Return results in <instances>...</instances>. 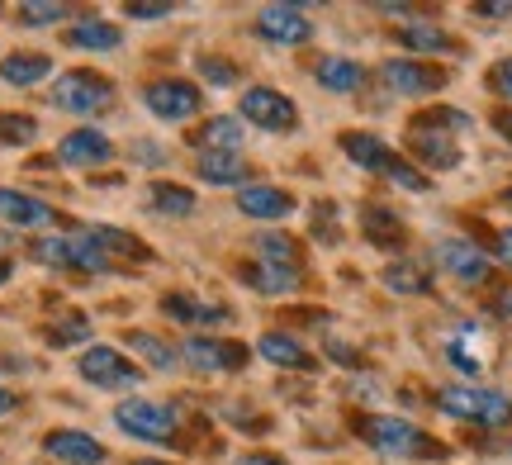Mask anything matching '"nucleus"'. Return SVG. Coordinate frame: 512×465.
<instances>
[{
    "label": "nucleus",
    "instance_id": "3",
    "mask_svg": "<svg viewBox=\"0 0 512 465\" xmlns=\"http://www.w3.org/2000/svg\"><path fill=\"white\" fill-rule=\"evenodd\" d=\"M114 423H119L128 437L162 447V442H176V423H181V413L171 409V404H157V399H124V404L114 409Z\"/></svg>",
    "mask_w": 512,
    "mask_h": 465
},
{
    "label": "nucleus",
    "instance_id": "16",
    "mask_svg": "<svg viewBox=\"0 0 512 465\" xmlns=\"http://www.w3.org/2000/svg\"><path fill=\"white\" fill-rule=\"evenodd\" d=\"M238 209L247 214V219H285V214H294V195L290 190H280V186L256 181V186H242Z\"/></svg>",
    "mask_w": 512,
    "mask_h": 465
},
{
    "label": "nucleus",
    "instance_id": "43",
    "mask_svg": "<svg viewBox=\"0 0 512 465\" xmlns=\"http://www.w3.org/2000/svg\"><path fill=\"white\" fill-rule=\"evenodd\" d=\"M15 404H19V399H15V394H10V390H0V418H5V413H10V409H15Z\"/></svg>",
    "mask_w": 512,
    "mask_h": 465
},
{
    "label": "nucleus",
    "instance_id": "26",
    "mask_svg": "<svg viewBox=\"0 0 512 465\" xmlns=\"http://www.w3.org/2000/svg\"><path fill=\"white\" fill-rule=\"evenodd\" d=\"M147 205L157 209V214H166V219H185L190 209H195V190H185V186H152L147 190Z\"/></svg>",
    "mask_w": 512,
    "mask_h": 465
},
{
    "label": "nucleus",
    "instance_id": "31",
    "mask_svg": "<svg viewBox=\"0 0 512 465\" xmlns=\"http://www.w3.org/2000/svg\"><path fill=\"white\" fill-rule=\"evenodd\" d=\"M256 261L261 266H280V271H294V242L280 238V233H266L256 242Z\"/></svg>",
    "mask_w": 512,
    "mask_h": 465
},
{
    "label": "nucleus",
    "instance_id": "14",
    "mask_svg": "<svg viewBox=\"0 0 512 465\" xmlns=\"http://www.w3.org/2000/svg\"><path fill=\"white\" fill-rule=\"evenodd\" d=\"M110 157H114V148L100 129H76L57 143V162H67V167H100Z\"/></svg>",
    "mask_w": 512,
    "mask_h": 465
},
{
    "label": "nucleus",
    "instance_id": "24",
    "mask_svg": "<svg viewBox=\"0 0 512 465\" xmlns=\"http://www.w3.org/2000/svg\"><path fill=\"white\" fill-rule=\"evenodd\" d=\"M195 143H204V152H238L242 148V119H233V114L209 119V124L195 133Z\"/></svg>",
    "mask_w": 512,
    "mask_h": 465
},
{
    "label": "nucleus",
    "instance_id": "6",
    "mask_svg": "<svg viewBox=\"0 0 512 465\" xmlns=\"http://www.w3.org/2000/svg\"><path fill=\"white\" fill-rule=\"evenodd\" d=\"M242 119L256 124L261 133H290L299 124V110H294L290 95H280L275 86H247L242 91Z\"/></svg>",
    "mask_w": 512,
    "mask_h": 465
},
{
    "label": "nucleus",
    "instance_id": "2",
    "mask_svg": "<svg viewBox=\"0 0 512 465\" xmlns=\"http://www.w3.org/2000/svg\"><path fill=\"white\" fill-rule=\"evenodd\" d=\"M342 152H347L356 167H366V171H380V176H389L394 186H403V190H427V176H418V171L408 167L399 152L384 143L380 133H342Z\"/></svg>",
    "mask_w": 512,
    "mask_h": 465
},
{
    "label": "nucleus",
    "instance_id": "29",
    "mask_svg": "<svg viewBox=\"0 0 512 465\" xmlns=\"http://www.w3.org/2000/svg\"><path fill=\"white\" fill-rule=\"evenodd\" d=\"M384 285H389L394 295H427V271H422L418 261H394V266L384 271Z\"/></svg>",
    "mask_w": 512,
    "mask_h": 465
},
{
    "label": "nucleus",
    "instance_id": "4",
    "mask_svg": "<svg viewBox=\"0 0 512 465\" xmlns=\"http://www.w3.org/2000/svg\"><path fill=\"white\" fill-rule=\"evenodd\" d=\"M361 437L384 456H413V461L418 456H441L437 442H427V432L418 423H408V418H366Z\"/></svg>",
    "mask_w": 512,
    "mask_h": 465
},
{
    "label": "nucleus",
    "instance_id": "13",
    "mask_svg": "<svg viewBox=\"0 0 512 465\" xmlns=\"http://www.w3.org/2000/svg\"><path fill=\"white\" fill-rule=\"evenodd\" d=\"M256 34L294 48V43H309L313 38V19L304 10H294V5H266V10H256Z\"/></svg>",
    "mask_w": 512,
    "mask_h": 465
},
{
    "label": "nucleus",
    "instance_id": "28",
    "mask_svg": "<svg viewBox=\"0 0 512 465\" xmlns=\"http://www.w3.org/2000/svg\"><path fill=\"white\" fill-rule=\"evenodd\" d=\"M366 238L370 242H384V247H399V242H403L399 214H394V209H384V205H370L366 209Z\"/></svg>",
    "mask_w": 512,
    "mask_h": 465
},
{
    "label": "nucleus",
    "instance_id": "45",
    "mask_svg": "<svg viewBox=\"0 0 512 465\" xmlns=\"http://www.w3.org/2000/svg\"><path fill=\"white\" fill-rule=\"evenodd\" d=\"M242 465H285V461H275V456H242Z\"/></svg>",
    "mask_w": 512,
    "mask_h": 465
},
{
    "label": "nucleus",
    "instance_id": "7",
    "mask_svg": "<svg viewBox=\"0 0 512 465\" xmlns=\"http://www.w3.org/2000/svg\"><path fill=\"white\" fill-rule=\"evenodd\" d=\"M110 95H114V86L105 81V76H95V72H62L53 81V105L57 110H67V114L105 110V105H110Z\"/></svg>",
    "mask_w": 512,
    "mask_h": 465
},
{
    "label": "nucleus",
    "instance_id": "25",
    "mask_svg": "<svg viewBox=\"0 0 512 465\" xmlns=\"http://www.w3.org/2000/svg\"><path fill=\"white\" fill-rule=\"evenodd\" d=\"M48 72H53V62L43 53H10L0 62V76H5L10 86H34V81H43Z\"/></svg>",
    "mask_w": 512,
    "mask_h": 465
},
{
    "label": "nucleus",
    "instance_id": "33",
    "mask_svg": "<svg viewBox=\"0 0 512 465\" xmlns=\"http://www.w3.org/2000/svg\"><path fill=\"white\" fill-rule=\"evenodd\" d=\"M247 280H252L261 295H285V290H294V271H280V266H261V261H256L252 271H247Z\"/></svg>",
    "mask_w": 512,
    "mask_h": 465
},
{
    "label": "nucleus",
    "instance_id": "42",
    "mask_svg": "<svg viewBox=\"0 0 512 465\" xmlns=\"http://www.w3.org/2000/svg\"><path fill=\"white\" fill-rule=\"evenodd\" d=\"M494 129H498V133H503V138H508V143H512V110L494 114Z\"/></svg>",
    "mask_w": 512,
    "mask_h": 465
},
{
    "label": "nucleus",
    "instance_id": "12",
    "mask_svg": "<svg viewBox=\"0 0 512 465\" xmlns=\"http://www.w3.org/2000/svg\"><path fill=\"white\" fill-rule=\"evenodd\" d=\"M380 81L389 86V95H432L446 86V72L422 67L418 57H394V62L380 67Z\"/></svg>",
    "mask_w": 512,
    "mask_h": 465
},
{
    "label": "nucleus",
    "instance_id": "17",
    "mask_svg": "<svg viewBox=\"0 0 512 465\" xmlns=\"http://www.w3.org/2000/svg\"><path fill=\"white\" fill-rule=\"evenodd\" d=\"M408 148L418 152L432 171H451L460 162L456 138H451V133H437V129H422V124H413V129H408Z\"/></svg>",
    "mask_w": 512,
    "mask_h": 465
},
{
    "label": "nucleus",
    "instance_id": "10",
    "mask_svg": "<svg viewBox=\"0 0 512 465\" xmlns=\"http://www.w3.org/2000/svg\"><path fill=\"white\" fill-rule=\"evenodd\" d=\"M76 371L86 375L91 385H100V390H124V385H138V366L124 361V352H114V347H86L81 361H76Z\"/></svg>",
    "mask_w": 512,
    "mask_h": 465
},
{
    "label": "nucleus",
    "instance_id": "23",
    "mask_svg": "<svg viewBox=\"0 0 512 465\" xmlns=\"http://www.w3.org/2000/svg\"><path fill=\"white\" fill-rule=\"evenodd\" d=\"M67 43L72 48H91V53H110V48L124 43V34L114 24H105V19H76L72 29H67Z\"/></svg>",
    "mask_w": 512,
    "mask_h": 465
},
{
    "label": "nucleus",
    "instance_id": "35",
    "mask_svg": "<svg viewBox=\"0 0 512 465\" xmlns=\"http://www.w3.org/2000/svg\"><path fill=\"white\" fill-rule=\"evenodd\" d=\"M57 19H67V5H53V0H29V5H19V24H57Z\"/></svg>",
    "mask_w": 512,
    "mask_h": 465
},
{
    "label": "nucleus",
    "instance_id": "15",
    "mask_svg": "<svg viewBox=\"0 0 512 465\" xmlns=\"http://www.w3.org/2000/svg\"><path fill=\"white\" fill-rule=\"evenodd\" d=\"M43 451L53 456V461H67V465H105V447L95 442L91 432H48V442H43Z\"/></svg>",
    "mask_w": 512,
    "mask_h": 465
},
{
    "label": "nucleus",
    "instance_id": "41",
    "mask_svg": "<svg viewBox=\"0 0 512 465\" xmlns=\"http://www.w3.org/2000/svg\"><path fill=\"white\" fill-rule=\"evenodd\" d=\"M128 15H138V19H162V15H171V5H128Z\"/></svg>",
    "mask_w": 512,
    "mask_h": 465
},
{
    "label": "nucleus",
    "instance_id": "38",
    "mask_svg": "<svg viewBox=\"0 0 512 465\" xmlns=\"http://www.w3.org/2000/svg\"><path fill=\"white\" fill-rule=\"evenodd\" d=\"M489 81H494V91L503 95V100H512V57H503V62H498Z\"/></svg>",
    "mask_w": 512,
    "mask_h": 465
},
{
    "label": "nucleus",
    "instance_id": "19",
    "mask_svg": "<svg viewBox=\"0 0 512 465\" xmlns=\"http://www.w3.org/2000/svg\"><path fill=\"white\" fill-rule=\"evenodd\" d=\"M313 76H318V86L332 95H356L361 86H366V67L356 62V57H323L318 67H313Z\"/></svg>",
    "mask_w": 512,
    "mask_h": 465
},
{
    "label": "nucleus",
    "instance_id": "46",
    "mask_svg": "<svg viewBox=\"0 0 512 465\" xmlns=\"http://www.w3.org/2000/svg\"><path fill=\"white\" fill-rule=\"evenodd\" d=\"M10 271H15V266H10V261L0 257V285H5V280H10Z\"/></svg>",
    "mask_w": 512,
    "mask_h": 465
},
{
    "label": "nucleus",
    "instance_id": "20",
    "mask_svg": "<svg viewBox=\"0 0 512 465\" xmlns=\"http://www.w3.org/2000/svg\"><path fill=\"white\" fill-rule=\"evenodd\" d=\"M195 171H200V181H209V186H247V162H242L238 152H200V162H195Z\"/></svg>",
    "mask_w": 512,
    "mask_h": 465
},
{
    "label": "nucleus",
    "instance_id": "22",
    "mask_svg": "<svg viewBox=\"0 0 512 465\" xmlns=\"http://www.w3.org/2000/svg\"><path fill=\"white\" fill-rule=\"evenodd\" d=\"M256 352L266 356L271 366H285V371H313V356L304 352L290 333H266L261 342H256Z\"/></svg>",
    "mask_w": 512,
    "mask_h": 465
},
{
    "label": "nucleus",
    "instance_id": "27",
    "mask_svg": "<svg viewBox=\"0 0 512 465\" xmlns=\"http://www.w3.org/2000/svg\"><path fill=\"white\" fill-rule=\"evenodd\" d=\"M470 337H475V328H460V333L446 342V361H451L460 375H479V371H484V352H479Z\"/></svg>",
    "mask_w": 512,
    "mask_h": 465
},
{
    "label": "nucleus",
    "instance_id": "39",
    "mask_svg": "<svg viewBox=\"0 0 512 465\" xmlns=\"http://www.w3.org/2000/svg\"><path fill=\"white\" fill-rule=\"evenodd\" d=\"M91 328H86V318H67V328H53V342H76V337H86Z\"/></svg>",
    "mask_w": 512,
    "mask_h": 465
},
{
    "label": "nucleus",
    "instance_id": "44",
    "mask_svg": "<svg viewBox=\"0 0 512 465\" xmlns=\"http://www.w3.org/2000/svg\"><path fill=\"white\" fill-rule=\"evenodd\" d=\"M498 314L512 323V290H508V295H498Z\"/></svg>",
    "mask_w": 512,
    "mask_h": 465
},
{
    "label": "nucleus",
    "instance_id": "48",
    "mask_svg": "<svg viewBox=\"0 0 512 465\" xmlns=\"http://www.w3.org/2000/svg\"><path fill=\"white\" fill-rule=\"evenodd\" d=\"M503 200H508V205H512V186H508V195H503Z\"/></svg>",
    "mask_w": 512,
    "mask_h": 465
},
{
    "label": "nucleus",
    "instance_id": "36",
    "mask_svg": "<svg viewBox=\"0 0 512 465\" xmlns=\"http://www.w3.org/2000/svg\"><path fill=\"white\" fill-rule=\"evenodd\" d=\"M38 124L29 119V114H0V138L5 143H34Z\"/></svg>",
    "mask_w": 512,
    "mask_h": 465
},
{
    "label": "nucleus",
    "instance_id": "5",
    "mask_svg": "<svg viewBox=\"0 0 512 465\" xmlns=\"http://www.w3.org/2000/svg\"><path fill=\"white\" fill-rule=\"evenodd\" d=\"M143 105L157 119H166V124H185V119H195L204 105V95L195 81H181V76H162V81H152L143 91Z\"/></svg>",
    "mask_w": 512,
    "mask_h": 465
},
{
    "label": "nucleus",
    "instance_id": "18",
    "mask_svg": "<svg viewBox=\"0 0 512 465\" xmlns=\"http://www.w3.org/2000/svg\"><path fill=\"white\" fill-rule=\"evenodd\" d=\"M0 224L48 228V224H53V209L43 205L38 195H24V190H0Z\"/></svg>",
    "mask_w": 512,
    "mask_h": 465
},
{
    "label": "nucleus",
    "instance_id": "32",
    "mask_svg": "<svg viewBox=\"0 0 512 465\" xmlns=\"http://www.w3.org/2000/svg\"><path fill=\"white\" fill-rule=\"evenodd\" d=\"M86 238L110 257V252H124V257H143V242L128 238V233H119V228H86Z\"/></svg>",
    "mask_w": 512,
    "mask_h": 465
},
{
    "label": "nucleus",
    "instance_id": "1",
    "mask_svg": "<svg viewBox=\"0 0 512 465\" xmlns=\"http://www.w3.org/2000/svg\"><path fill=\"white\" fill-rule=\"evenodd\" d=\"M437 409L460 418V423H479V428L512 423V399L503 390H484V385H446L437 394Z\"/></svg>",
    "mask_w": 512,
    "mask_h": 465
},
{
    "label": "nucleus",
    "instance_id": "40",
    "mask_svg": "<svg viewBox=\"0 0 512 465\" xmlns=\"http://www.w3.org/2000/svg\"><path fill=\"white\" fill-rule=\"evenodd\" d=\"M494 247H498V261H503V266H512V224H508V228H498Z\"/></svg>",
    "mask_w": 512,
    "mask_h": 465
},
{
    "label": "nucleus",
    "instance_id": "34",
    "mask_svg": "<svg viewBox=\"0 0 512 465\" xmlns=\"http://www.w3.org/2000/svg\"><path fill=\"white\" fill-rule=\"evenodd\" d=\"M171 318H190V323H219L223 309H209V304H195V299H181V295H171L162 304Z\"/></svg>",
    "mask_w": 512,
    "mask_h": 465
},
{
    "label": "nucleus",
    "instance_id": "21",
    "mask_svg": "<svg viewBox=\"0 0 512 465\" xmlns=\"http://www.w3.org/2000/svg\"><path fill=\"white\" fill-rule=\"evenodd\" d=\"M399 43L408 53H451L456 48V38L446 34L437 19H408L399 29Z\"/></svg>",
    "mask_w": 512,
    "mask_h": 465
},
{
    "label": "nucleus",
    "instance_id": "37",
    "mask_svg": "<svg viewBox=\"0 0 512 465\" xmlns=\"http://www.w3.org/2000/svg\"><path fill=\"white\" fill-rule=\"evenodd\" d=\"M200 72L209 76V81H219V86H233V81H238V72H233L228 62H214V57H204V62H200Z\"/></svg>",
    "mask_w": 512,
    "mask_h": 465
},
{
    "label": "nucleus",
    "instance_id": "47",
    "mask_svg": "<svg viewBox=\"0 0 512 465\" xmlns=\"http://www.w3.org/2000/svg\"><path fill=\"white\" fill-rule=\"evenodd\" d=\"M133 465H171V461H133Z\"/></svg>",
    "mask_w": 512,
    "mask_h": 465
},
{
    "label": "nucleus",
    "instance_id": "8",
    "mask_svg": "<svg viewBox=\"0 0 512 465\" xmlns=\"http://www.w3.org/2000/svg\"><path fill=\"white\" fill-rule=\"evenodd\" d=\"M34 257L43 261V266H62V271H110V257H105L86 233L34 242Z\"/></svg>",
    "mask_w": 512,
    "mask_h": 465
},
{
    "label": "nucleus",
    "instance_id": "30",
    "mask_svg": "<svg viewBox=\"0 0 512 465\" xmlns=\"http://www.w3.org/2000/svg\"><path fill=\"white\" fill-rule=\"evenodd\" d=\"M128 347H133L138 356H147V366H152V371H171V366H176V352L166 347L162 337H152V333H133L128 337Z\"/></svg>",
    "mask_w": 512,
    "mask_h": 465
},
{
    "label": "nucleus",
    "instance_id": "11",
    "mask_svg": "<svg viewBox=\"0 0 512 465\" xmlns=\"http://www.w3.org/2000/svg\"><path fill=\"white\" fill-rule=\"evenodd\" d=\"M181 361L195 366V371H204V375L242 371V366H247V347H238V342H214V337H185Z\"/></svg>",
    "mask_w": 512,
    "mask_h": 465
},
{
    "label": "nucleus",
    "instance_id": "9",
    "mask_svg": "<svg viewBox=\"0 0 512 465\" xmlns=\"http://www.w3.org/2000/svg\"><path fill=\"white\" fill-rule=\"evenodd\" d=\"M437 266L460 285H484L494 276V261L484 247H475L470 238H441L437 242Z\"/></svg>",
    "mask_w": 512,
    "mask_h": 465
}]
</instances>
